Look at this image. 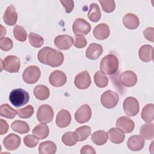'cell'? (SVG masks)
I'll use <instances>...</instances> for the list:
<instances>
[{"instance_id": "10", "label": "cell", "mask_w": 154, "mask_h": 154, "mask_svg": "<svg viewBox=\"0 0 154 154\" xmlns=\"http://www.w3.org/2000/svg\"><path fill=\"white\" fill-rule=\"evenodd\" d=\"M91 83L89 73L87 71H83L77 74L75 78L74 84L75 86L80 90L88 88Z\"/></svg>"}, {"instance_id": "29", "label": "cell", "mask_w": 154, "mask_h": 154, "mask_svg": "<svg viewBox=\"0 0 154 154\" xmlns=\"http://www.w3.org/2000/svg\"><path fill=\"white\" fill-rule=\"evenodd\" d=\"M141 118L146 122L150 123L154 119V105L153 103L147 104L143 107L141 111Z\"/></svg>"}, {"instance_id": "39", "label": "cell", "mask_w": 154, "mask_h": 154, "mask_svg": "<svg viewBox=\"0 0 154 154\" xmlns=\"http://www.w3.org/2000/svg\"><path fill=\"white\" fill-rule=\"evenodd\" d=\"M34 113V108L31 105H28L25 108L17 110L18 116L21 119H28Z\"/></svg>"}, {"instance_id": "28", "label": "cell", "mask_w": 154, "mask_h": 154, "mask_svg": "<svg viewBox=\"0 0 154 154\" xmlns=\"http://www.w3.org/2000/svg\"><path fill=\"white\" fill-rule=\"evenodd\" d=\"M140 135L146 140H153L154 138V125L152 123H148L141 126Z\"/></svg>"}, {"instance_id": "3", "label": "cell", "mask_w": 154, "mask_h": 154, "mask_svg": "<svg viewBox=\"0 0 154 154\" xmlns=\"http://www.w3.org/2000/svg\"><path fill=\"white\" fill-rule=\"evenodd\" d=\"M29 99V96L27 91L22 88L13 90L9 95V100L11 103L15 107H20L26 105Z\"/></svg>"}, {"instance_id": "2", "label": "cell", "mask_w": 154, "mask_h": 154, "mask_svg": "<svg viewBox=\"0 0 154 154\" xmlns=\"http://www.w3.org/2000/svg\"><path fill=\"white\" fill-rule=\"evenodd\" d=\"M119 68V60L113 54L105 56L100 63V69L105 75H111L115 73Z\"/></svg>"}, {"instance_id": "36", "label": "cell", "mask_w": 154, "mask_h": 154, "mask_svg": "<svg viewBox=\"0 0 154 154\" xmlns=\"http://www.w3.org/2000/svg\"><path fill=\"white\" fill-rule=\"evenodd\" d=\"M62 142L67 146H74L78 141L77 137L75 133L73 132H67L64 134L61 138Z\"/></svg>"}, {"instance_id": "33", "label": "cell", "mask_w": 154, "mask_h": 154, "mask_svg": "<svg viewBox=\"0 0 154 154\" xmlns=\"http://www.w3.org/2000/svg\"><path fill=\"white\" fill-rule=\"evenodd\" d=\"M17 114V110L14 109L8 104L5 103L1 105L0 107L1 116L7 119H14Z\"/></svg>"}, {"instance_id": "1", "label": "cell", "mask_w": 154, "mask_h": 154, "mask_svg": "<svg viewBox=\"0 0 154 154\" xmlns=\"http://www.w3.org/2000/svg\"><path fill=\"white\" fill-rule=\"evenodd\" d=\"M37 58L41 63L52 67L61 66L64 59L61 52L48 46H45L38 51Z\"/></svg>"}, {"instance_id": "41", "label": "cell", "mask_w": 154, "mask_h": 154, "mask_svg": "<svg viewBox=\"0 0 154 154\" xmlns=\"http://www.w3.org/2000/svg\"><path fill=\"white\" fill-rule=\"evenodd\" d=\"M38 141L39 139L32 135H27L23 138V143L25 145L29 148L35 147L37 145Z\"/></svg>"}, {"instance_id": "40", "label": "cell", "mask_w": 154, "mask_h": 154, "mask_svg": "<svg viewBox=\"0 0 154 154\" xmlns=\"http://www.w3.org/2000/svg\"><path fill=\"white\" fill-rule=\"evenodd\" d=\"M103 11L106 13L112 12L116 8V3L113 0H99Z\"/></svg>"}, {"instance_id": "38", "label": "cell", "mask_w": 154, "mask_h": 154, "mask_svg": "<svg viewBox=\"0 0 154 154\" xmlns=\"http://www.w3.org/2000/svg\"><path fill=\"white\" fill-rule=\"evenodd\" d=\"M29 41L34 48H40L44 43V39L41 35L32 32L29 34Z\"/></svg>"}, {"instance_id": "30", "label": "cell", "mask_w": 154, "mask_h": 154, "mask_svg": "<svg viewBox=\"0 0 154 154\" xmlns=\"http://www.w3.org/2000/svg\"><path fill=\"white\" fill-rule=\"evenodd\" d=\"M32 132L38 139H45L49 135V129L46 125L42 123L37 125L32 129Z\"/></svg>"}, {"instance_id": "6", "label": "cell", "mask_w": 154, "mask_h": 154, "mask_svg": "<svg viewBox=\"0 0 154 154\" xmlns=\"http://www.w3.org/2000/svg\"><path fill=\"white\" fill-rule=\"evenodd\" d=\"M119 97L118 94L112 90H107L102 93L100 96V102L106 108H114L118 103Z\"/></svg>"}, {"instance_id": "47", "label": "cell", "mask_w": 154, "mask_h": 154, "mask_svg": "<svg viewBox=\"0 0 154 154\" xmlns=\"http://www.w3.org/2000/svg\"><path fill=\"white\" fill-rule=\"evenodd\" d=\"M0 125H1V130H0V134L1 135H3L5 133L7 132L8 130V124L7 123V122L3 120V119H0Z\"/></svg>"}, {"instance_id": "44", "label": "cell", "mask_w": 154, "mask_h": 154, "mask_svg": "<svg viewBox=\"0 0 154 154\" xmlns=\"http://www.w3.org/2000/svg\"><path fill=\"white\" fill-rule=\"evenodd\" d=\"M144 37L149 41L154 42V28L153 27H147L143 31Z\"/></svg>"}, {"instance_id": "17", "label": "cell", "mask_w": 154, "mask_h": 154, "mask_svg": "<svg viewBox=\"0 0 154 154\" xmlns=\"http://www.w3.org/2000/svg\"><path fill=\"white\" fill-rule=\"evenodd\" d=\"M70 113L66 109H61L57 115L56 124L58 127L63 128L68 126L71 122Z\"/></svg>"}, {"instance_id": "31", "label": "cell", "mask_w": 154, "mask_h": 154, "mask_svg": "<svg viewBox=\"0 0 154 154\" xmlns=\"http://www.w3.org/2000/svg\"><path fill=\"white\" fill-rule=\"evenodd\" d=\"M88 17L93 22H98L101 17V11L99 5L96 3H91L88 12Z\"/></svg>"}, {"instance_id": "48", "label": "cell", "mask_w": 154, "mask_h": 154, "mask_svg": "<svg viewBox=\"0 0 154 154\" xmlns=\"http://www.w3.org/2000/svg\"><path fill=\"white\" fill-rule=\"evenodd\" d=\"M1 38H2V37L4 35H5V32H6V31H5V28H4V26L2 25H1Z\"/></svg>"}, {"instance_id": "15", "label": "cell", "mask_w": 154, "mask_h": 154, "mask_svg": "<svg viewBox=\"0 0 154 154\" xmlns=\"http://www.w3.org/2000/svg\"><path fill=\"white\" fill-rule=\"evenodd\" d=\"M54 44L60 50H67L73 44V39L69 35H59L55 38Z\"/></svg>"}, {"instance_id": "8", "label": "cell", "mask_w": 154, "mask_h": 154, "mask_svg": "<svg viewBox=\"0 0 154 154\" xmlns=\"http://www.w3.org/2000/svg\"><path fill=\"white\" fill-rule=\"evenodd\" d=\"M123 108L127 116L130 117L135 116L139 112L138 101L134 97H128L123 101Z\"/></svg>"}, {"instance_id": "25", "label": "cell", "mask_w": 154, "mask_h": 154, "mask_svg": "<svg viewBox=\"0 0 154 154\" xmlns=\"http://www.w3.org/2000/svg\"><path fill=\"white\" fill-rule=\"evenodd\" d=\"M57 151V146L55 143L51 141L42 142L38 147L40 154H54Z\"/></svg>"}, {"instance_id": "5", "label": "cell", "mask_w": 154, "mask_h": 154, "mask_svg": "<svg viewBox=\"0 0 154 154\" xmlns=\"http://www.w3.org/2000/svg\"><path fill=\"white\" fill-rule=\"evenodd\" d=\"M41 76V71L37 66H29L22 73V79L25 82L32 84L37 82Z\"/></svg>"}, {"instance_id": "9", "label": "cell", "mask_w": 154, "mask_h": 154, "mask_svg": "<svg viewBox=\"0 0 154 154\" xmlns=\"http://www.w3.org/2000/svg\"><path fill=\"white\" fill-rule=\"evenodd\" d=\"M72 29L76 35H87L91 30V25L85 19L77 18L73 23Z\"/></svg>"}, {"instance_id": "35", "label": "cell", "mask_w": 154, "mask_h": 154, "mask_svg": "<svg viewBox=\"0 0 154 154\" xmlns=\"http://www.w3.org/2000/svg\"><path fill=\"white\" fill-rule=\"evenodd\" d=\"M94 81L96 85L99 88H104L108 84V79L101 71H97L94 75Z\"/></svg>"}, {"instance_id": "14", "label": "cell", "mask_w": 154, "mask_h": 154, "mask_svg": "<svg viewBox=\"0 0 154 154\" xmlns=\"http://www.w3.org/2000/svg\"><path fill=\"white\" fill-rule=\"evenodd\" d=\"M21 142L20 137L13 133H11L5 137L3 140V144L8 150H14L17 149Z\"/></svg>"}, {"instance_id": "23", "label": "cell", "mask_w": 154, "mask_h": 154, "mask_svg": "<svg viewBox=\"0 0 154 154\" xmlns=\"http://www.w3.org/2000/svg\"><path fill=\"white\" fill-rule=\"evenodd\" d=\"M138 56L140 60L144 62H149L153 60V46L149 45H144L142 46L138 50Z\"/></svg>"}, {"instance_id": "18", "label": "cell", "mask_w": 154, "mask_h": 154, "mask_svg": "<svg viewBox=\"0 0 154 154\" xmlns=\"http://www.w3.org/2000/svg\"><path fill=\"white\" fill-rule=\"evenodd\" d=\"M3 19L5 24L10 26L14 25L17 20V13L16 11L15 7L11 5L6 8L4 15Z\"/></svg>"}, {"instance_id": "7", "label": "cell", "mask_w": 154, "mask_h": 154, "mask_svg": "<svg viewBox=\"0 0 154 154\" xmlns=\"http://www.w3.org/2000/svg\"><path fill=\"white\" fill-rule=\"evenodd\" d=\"M37 118L42 123H50L54 118V111L52 108L47 104L40 106L37 112Z\"/></svg>"}, {"instance_id": "22", "label": "cell", "mask_w": 154, "mask_h": 154, "mask_svg": "<svg viewBox=\"0 0 154 154\" xmlns=\"http://www.w3.org/2000/svg\"><path fill=\"white\" fill-rule=\"evenodd\" d=\"M124 26L129 29H137L140 25V20L138 16L133 13H127L123 18Z\"/></svg>"}, {"instance_id": "4", "label": "cell", "mask_w": 154, "mask_h": 154, "mask_svg": "<svg viewBox=\"0 0 154 154\" xmlns=\"http://www.w3.org/2000/svg\"><path fill=\"white\" fill-rule=\"evenodd\" d=\"M1 67L9 73H17L20 67V60L16 55H8L1 60Z\"/></svg>"}, {"instance_id": "34", "label": "cell", "mask_w": 154, "mask_h": 154, "mask_svg": "<svg viewBox=\"0 0 154 154\" xmlns=\"http://www.w3.org/2000/svg\"><path fill=\"white\" fill-rule=\"evenodd\" d=\"M77 137L78 141L85 140L90 135L91 128L88 126H82L78 128L74 132Z\"/></svg>"}, {"instance_id": "21", "label": "cell", "mask_w": 154, "mask_h": 154, "mask_svg": "<svg viewBox=\"0 0 154 154\" xmlns=\"http://www.w3.org/2000/svg\"><path fill=\"white\" fill-rule=\"evenodd\" d=\"M128 147L132 151L141 150L144 146V140L140 135H132L127 142Z\"/></svg>"}, {"instance_id": "20", "label": "cell", "mask_w": 154, "mask_h": 154, "mask_svg": "<svg viewBox=\"0 0 154 154\" xmlns=\"http://www.w3.org/2000/svg\"><path fill=\"white\" fill-rule=\"evenodd\" d=\"M103 52L102 46L97 43H93L89 45L85 52V56L87 58L94 60L97 59Z\"/></svg>"}, {"instance_id": "13", "label": "cell", "mask_w": 154, "mask_h": 154, "mask_svg": "<svg viewBox=\"0 0 154 154\" xmlns=\"http://www.w3.org/2000/svg\"><path fill=\"white\" fill-rule=\"evenodd\" d=\"M117 128L122 131L123 133H131L135 128V125L132 119L126 116H122L117 120Z\"/></svg>"}, {"instance_id": "24", "label": "cell", "mask_w": 154, "mask_h": 154, "mask_svg": "<svg viewBox=\"0 0 154 154\" xmlns=\"http://www.w3.org/2000/svg\"><path fill=\"white\" fill-rule=\"evenodd\" d=\"M108 136L111 142L114 144H120L125 140V135L118 128H112L108 131Z\"/></svg>"}, {"instance_id": "42", "label": "cell", "mask_w": 154, "mask_h": 154, "mask_svg": "<svg viewBox=\"0 0 154 154\" xmlns=\"http://www.w3.org/2000/svg\"><path fill=\"white\" fill-rule=\"evenodd\" d=\"M13 46V41L8 37H2L0 39V48L4 51H8Z\"/></svg>"}, {"instance_id": "45", "label": "cell", "mask_w": 154, "mask_h": 154, "mask_svg": "<svg viewBox=\"0 0 154 154\" xmlns=\"http://www.w3.org/2000/svg\"><path fill=\"white\" fill-rule=\"evenodd\" d=\"M60 2L64 7L67 13H70L74 8V2L72 0H61Z\"/></svg>"}, {"instance_id": "11", "label": "cell", "mask_w": 154, "mask_h": 154, "mask_svg": "<svg viewBox=\"0 0 154 154\" xmlns=\"http://www.w3.org/2000/svg\"><path fill=\"white\" fill-rule=\"evenodd\" d=\"M91 117V110L88 104L81 106L75 114V119L79 123H84L90 120Z\"/></svg>"}, {"instance_id": "37", "label": "cell", "mask_w": 154, "mask_h": 154, "mask_svg": "<svg viewBox=\"0 0 154 154\" xmlns=\"http://www.w3.org/2000/svg\"><path fill=\"white\" fill-rule=\"evenodd\" d=\"M14 38L19 42H25L27 38V32L25 29L20 25H16L13 30Z\"/></svg>"}, {"instance_id": "26", "label": "cell", "mask_w": 154, "mask_h": 154, "mask_svg": "<svg viewBox=\"0 0 154 154\" xmlns=\"http://www.w3.org/2000/svg\"><path fill=\"white\" fill-rule=\"evenodd\" d=\"M91 140L97 146L105 144L108 140V133L103 130L95 131L91 134Z\"/></svg>"}, {"instance_id": "19", "label": "cell", "mask_w": 154, "mask_h": 154, "mask_svg": "<svg viewBox=\"0 0 154 154\" xmlns=\"http://www.w3.org/2000/svg\"><path fill=\"white\" fill-rule=\"evenodd\" d=\"M93 33L96 38L98 40H105L109 35V27L104 23L98 24L94 27Z\"/></svg>"}, {"instance_id": "27", "label": "cell", "mask_w": 154, "mask_h": 154, "mask_svg": "<svg viewBox=\"0 0 154 154\" xmlns=\"http://www.w3.org/2000/svg\"><path fill=\"white\" fill-rule=\"evenodd\" d=\"M33 93L35 97L40 100L47 99L50 95L49 89L44 85H38L35 87Z\"/></svg>"}, {"instance_id": "46", "label": "cell", "mask_w": 154, "mask_h": 154, "mask_svg": "<svg viewBox=\"0 0 154 154\" xmlns=\"http://www.w3.org/2000/svg\"><path fill=\"white\" fill-rule=\"evenodd\" d=\"M80 153L81 154H95L96 153V151L94 150V149L89 145H86V146H84L81 149V151Z\"/></svg>"}, {"instance_id": "16", "label": "cell", "mask_w": 154, "mask_h": 154, "mask_svg": "<svg viewBox=\"0 0 154 154\" xmlns=\"http://www.w3.org/2000/svg\"><path fill=\"white\" fill-rule=\"evenodd\" d=\"M120 81L123 85L126 87H131L137 84V76L132 70H126L120 75Z\"/></svg>"}, {"instance_id": "43", "label": "cell", "mask_w": 154, "mask_h": 154, "mask_svg": "<svg viewBox=\"0 0 154 154\" xmlns=\"http://www.w3.org/2000/svg\"><path fill=\"white\" fill-rule=\"evenodd\" d=\"M87 42L83 35H76L74 38L73 45L77 48H83L87 45Z\"/></svg>"}, {"instance_id": "32", "label": "cell", "mask_w": 154, "mask_h": 154, "mask_svg": "<svg viewBox=\"0 0 154 154\" xmlns=\"http://www.w3.org/2000/svg\"><path fill=\"white\" fill-rule=\"evenodd\" d=\"M11 128L15 132L23 134H26L29 131V126L28 124L21 120H15L11 125Z\"/></svg>"}, {"instance_id": "12", "label": "cell", "mask_w": 154, "mask_h": 154, "mask_svg": "<svg viewBox=\"0 0 154 154\" xmlns=\"http://www.w3.org/2000/svg\"><path fill=\"white\" fill-rule=\"evenodd\" d=\"M49 81L50 84L55 87H62L66 83L67 76L63 72L56 70L49 75Z\"/></svg>"}]
</instances>
